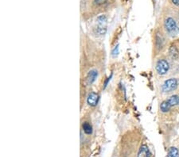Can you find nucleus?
<instances>
[{
  "label": "nucleus",
  "instance_id": "nucleus-7",
  "mask_svg": "<svg viewBox=\"0 0 179 157\" xmlns=\"http://www.w3.org/2000/svg\"><path fill=\"white\" fill-rule=\"evenodd\" d=\"M171 108V105L169 104V102H168V101H167V100H165V101H163L162 103H161L160 110H161V111L163 112V113H166V112L170 111Z\"/></svg>",
  "mask_w": 179,
  "mask_h": 157
},
{
  "label": "nucleus",
  "instance_id": "nucleus-6",
  "mask_svg": "<svg viewBox=\"0 0 179 157\" xmlns=\"http://www.w3.org/2000/svg\"><path fill=\"white\" fill-rule=\"evenodd\" d=\"M137 157H150V152L148 147L146 145H143L139 149Z\"/></svg>",
  "mask_w": 179,
  "mask_h": 157
},
{
  "label": "nucleus",
  "instance_id": "nucleus-13",
  "mask_svg": "<svg viewBox=\"0 0 179 157\" xmlns=\"http://www.w3.org/2000/svg\"><path fill=\"white\" fill-rule=\"evenodd\" d=\"M111 76H112V75H111V76H109V77L107 78V81L105 82V83H104V88L106 87V86H107V83H108V82L111 80Z\"/></svg>",
  "mask_w": 179,
  "mask_h": 157
},
{
  "label": "nucleus",
  "instance_id": "nucleus-14",
  "mask_svg": "<svg viewBox=\"0 0 179 157\" xmlns=\"http://www.w3.org/2000/svg\"><path fill=\"white\" fill-rule=\"evenodd\" d=\"M172 3L177 7H179V0H172Z\"/></svg>",
  "mask_w": 179,
  "mask_h": 157
},
{
  "label": "nucleus",
  "instance_id": "nucleus-3",
  "mask_svg": "<svg viewBox=\"0 0 179 157\" xmlns=\"http://www.w3.org/2000/svg\"><path fill=\"white\" fill-rule=\"evenodd\" d=\"M165 27L167 32L170 34H175L177 30V24L172 18H168L165 21Z\"/></svg>",
  "mask_w": 179,
  "mask_h": 157
},
{
  "label": "nucleus",
  "instance_id": "nucleus-5",
  "mask_svg": "<svg viewBox=\"0 0 179 157\" xmlns=\"http://www.w3.org/2000/svg\"><path fill=\"white\" fill-rule=\"evenodd\" d=\"M98 76V71L96 70H91L87 75V83L89 84H92L95 81Z\"/></svg>",
  "mask_w": 179,
  "mask_h": 157
},
{
  "label": "nucleus",
  "instance_id": "nucleus-8",
  "mask_svg": "<svg viewBox=\"0 0 179 157\" xmlns=\"http://www.w3.org/2000/svg\"><path fill=\"white\" fill-rule=\"evenodd\" d=\"M169 104L171 105V107H174L179 104V96L178 95H172L169 99L167 100Z\"/></svg>",
  "mask_w": 179,
  "mask_h": 157
},
{
  "label": "nucleus",
  "instance_id": "nucleus-10",
  "mask_svg": "<svg viewBox=\"0 0 179 157\" xmlns=\"http://www.w3.org/2000/svg\"><path fill=\"white\" fill-rule=\"evenodd\" d=\"M168 157H179V151L174 147H171L168 151Z\"/></svg>",
  "mask_w": 179,
  "mask_h": 157
},
{
  "label": "nucleus",
  "instance_id": "nucleus-2",
  "mask_svg": "<svg viewBox=\"0 0 179 157\" xmlns=\"http://www.w3.org/2000/svg\"><path fill=\"white\" fill-rule=\"evenodd\" d=\"M170 65L169 63L165 60H159L156 64V71L159 75H165L169 71Z\"/></svg>",
  "mask_w": 179,
  "mask_h": 157
},
{
  "label": "nucleus",
  "instance_id": "nucleus-4",
  "mask_svg": "<svg viewBox=\"0 0 179 157\" xmlns=\"http://www.w3.org/2000/svg\"><path fill=\"white\" fill-rule=\"evenodd\" d=\"M99 96L95 92H91L87 98V102L91 107H95L98 103Z\"/></svg>",
  "mask_w": 179,
  "mask_h": 157
},
{
  "label": "nucleus",
  "instance_id": "nucleus-9",
  "mask_svg": "<svg viewBox=\"0 0 179 157\" xmlns=\"http://www.w3.org/2000/svg\"><path fill=\"white\" fill-rule=\"evenodd\" d=\"M82 128H83V131L86 134H91L92 133V127L91 126V125L88 122H85L82 125Z\"/></svg>",
  "mask_w": 179,
  "mask_h": 157
},
{
  "label": "nucleus",
  "instance_id": "nucleus-1",
  "mask_svg": "<svg viewBox=\"0 0 179 157\" xmlns=\"http://www.w3.org/2000/svg\"><path fill=\"white\" fill-rule=\"evenodd\" d=\"M177 87V80L176 79H169V80H165V83L162 85V91L168 93V92H171V91L176 90Z\"/></svg>",
  "mask_w": 179,
  "mask_h": 157
},
{
  "label": "nucleus",
  "instance_id": "nucleus-12",
  "mask_svg": "<svg viewBox=\"0 0 179 157\" xmlns=\"http://www.w3.org/2000/svg\"><path fill=\"white\" fill-rule=\"evenodd\" d=\"M106 1H107V0H94L95 3L97 4V5H101V4L105 3Z\"/></svg>",
  "mask_w": 179,
  "mask_h": 157
},
{
  "label": "nucleus",
  "instance_id": "nucleus-11",
  "mask_svg": "<svg viewBox=\"0 0 179 157\" xmlns=\"http://www.w3.org/2000/svg\"><path fill=\"white\" fill-rule=\"evenodd\" d=\"M97 22L98 24L100 25V26H104V25L106 23V22H107V18L104 15L100 16L97 18Z\"/></svg>",
  "mask_w": 179,
  "mask_h": 157
}]
</instances>
